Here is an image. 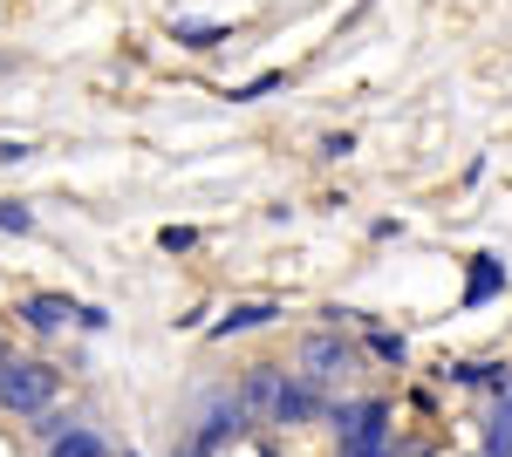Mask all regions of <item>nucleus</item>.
I'll list each match as a JSON object with an SVG mask.
<instances>
[{
    "label": "nucleus",
    "instance_id": "f257e3e1",
    "mask_svg": "<svg viewBox=\"0 0 512 457\" xmlns=\"http://www.w3.org/2000/svg\"><path fill=\"white\" fill-rule=\"evenodd\" d=\"M335 430H342V457H390V403L383 396L335 403Z\"/></svg>",
    "mask_w": 512,
    "mask_h": 457
},
{
    "label": "nucleus",
    "instance_id": "f03ea898",
    "mask_svg": "<svg viewBox=\"0 0 512 457\" xmlns=\"http://www.w3.org/2000/svg\"><path fill=\"white\" fill-rule=\"evenodd\" d=\"M355 369V348L335 335V328H321V335H308L301 342V389L308 396H328V389H342Z\"/></svg>",
    "mask_w": 512,
    "mask_h": 457
},
{
    "label": "nucleus",
    "instance_id": "7ed1b4c3",
    "mask_svg": "<svg viewBox=\"0 0 512 457\" xmlns=\"http://www.w3.org/2000/svg\"><path fill=\"white\" fill-rule=\"evenodd\" d=\"M55 389H62V376L48 362H21L0 348V410H48Z\"/></svg>",
    "mask_w": 512,
    "mask_h": 457
},
{
    "label": "nucleus",
    "instance_id": "20e7f679",
    "mask_svg": "<svg viewBox=\"0 0 512 457\" xmlns=\"http://www.w3.org/2000/svg\"><path fill=\"white\" fill-rule=\"evenodd\" d=\"M280 396H287V369H274V362H260V369L246 376V389H239V403H246V417H260V423H274Z\"/></svg>",
    "mask_w": 512,
    "mask_h": 457
},
{
    "label": "nucleus",
    "instance_id": "39448f33",
    "mask_svg": "<svg viewBox=\"0 0 512 457\" xmlns=\"http://www.w3.org/2000/svg\"><path fill=\"white\" fill-rule=\"evenodd\" d=\"M246 423H253V417H246V403H239V396H233V403H212V417H205V430H198L192 444H198L205 457H212L219 444H226V437H239Z\"/></svg>",
    "mask_w": 512,
    "mask_h": 457
},
{
    "label": "nucleus",
    "instance_id": "423d86ee",
    "mask_svg": "<svg viewBox=\"0 0 512 457\" xmlns=\"http://www.w3.org/2000/svg\"><path fill=\"white\" fill-rule=\"evenodd\" d=\"M506 287V260H492V253H478L472 260V280H465V307H485L492 294Z\"/></svg>",
    "mask_w": 512,
    "mask_h": 457
},
{
    "label": "nucleus",
    "instance_id": "0eeeda50",
    "mask_svg": "<svg viewBox=\"0 0 512 457\" xmlns=\"http://www.w3.org/2000/svg\"><path fill=\"white\" fill-rule=\"evenodd\" d=\"M48 457H110V444H103L96 430H82V423H69L62 437H48Z\"/></svg>",
    "mask_w": 512,
    "mask_h": 457
},
{
    "label": "nucleus",
    "instance_id": "6e6552de",
    "mask_svg": "<svg viewBox=\"0 0 512 457\" xmlns=\"http://www.w3.org/2000/svg\"><path fill=\"white\" fill-rule=\"evenodd\" d=\"M274 314H280L274 301H253V307H233V314H226V321H219V328H212V335H219V342H233V335H246V328H274Z\"/></svg>",
    "mask_w": 512,
    "mask_h": 457
},
{
    "label": "nucleus",
    "instance_id": "1a4fd4ad",
    "mask_svg": "<svg viewBox=\"0 0 512 457\" xmlns=\"http://www.w3.org/2000/svg\"><path fill=\"white\" fill-rule=\"evenodd\" d=\"M21 314H28V328H41V335H55V328H62V321H69L76 307L62 301V294H35V301L21 307Z\"/></svg>",
    "mask_w": 512,
    "mask_h": 457
},
{
    "label": "nucleus",
    "instance_id": "9d476101",
    "mask_svg": "<svg viewBox=\"0 0 512 457\" xmlns=\"http://www.w3.org/2000/svg\"><path fill=\"white\" fill-rule=\"evenodd\" d=\"M171 35L185 41V48H219V41H233V28L226 21H178Z\"/></svg>",
    "mask_w": 512,
    "mask_h": 457
},
{
    "label": "nucleus",
    "instance_id": "9b49d317",
    "mask_svg": "<svg viewBox=\"0 0 512 457\" xmlns=\"http://www.w3.org/2000/svg\"><path fill=\"white\" fill-rule=\"evenodd\" d=\"M158 246H164V253H192L198 232H192V226H164V232H158Z\"/></svg>",
    "mask_w": 512,
    "mask_h": 457
},
{
    "label": "nucleus",
    "instance_id": "f8f14e48",
    "mask_svg": "<svg viewBox=\"0 0 512 457\" xmlns=\"http://www.w3.org/2000/svg\"><path fill=\"white\" fill-rule=\"evenodd\" d=\"M280 82H287V76H280V69H267V76H253L246 89H233V103H253V96H267V89H280Z\"/></svg>",
    "mask_w": 512,
    "mask_h": 457
},
{
    "label": "nucleus",
    "instance_id": "ddd939ff",
    "mask_svg": "<svg viewBox=\"0 0 512 457\" xmlns=\"http://www.w3.org/2000/svg\"><path fill=\"white\" fill-rule=\"evenodd\" d=\"M35 226V212H28V205H14V198H7V205H0V232H28Z\"/></svg>",
    "mask_w": 512,
    "mask_h": 457
},
{
    "label": "nucleus",
    "instance_id": "4468645a",
    "mask_svg": "<svg viewBox=\"0 0 512 457\" xmlns=\"http://www.w3.org/2000/svg\"><path fill=\"white\" fill-rule=\"evenodd\" d=\"M369 348H376L383 362H403V335H390V328H376V335H369Z\"/></svg>",
    "mask_w": 512,
    "mask_h": 457
},
{
    "label": "nucleus",
    "instance_id": "2eb2a0df",
    "mask_svg": "<svg viewBox=\"0 0 512 457\" xmlns=\"http://www.w3.org/2000/svg\"><path fill=\"white\" fill-rule=\"evenodd\" d=\"M171 457H205V451H198V444H185V451H171Z\"/></svg>",
    "mask_w": 512,
    "mask_h": 457
}]
</instances>
